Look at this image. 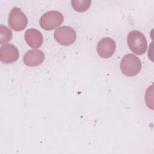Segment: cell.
<instances>
[{
  "instance_id": "1",
  "label": "cell",
  "mask_w": 154,
  "mask_h": 154,
  "mask_svg": "<svg viewBox=\"0 0 154 154\" xmlns=\"http://www.w3.org/2000/svg\"><path fill=\"white\" fill-rule=\"evenodd\" d=\"M120 66L123 74L128 76H133L137 75L140 72L141 62L137 56L129 54L122 58Z\"/></svg>"
},
{
  "instance_id": "2",
  "label": "cell",
  "mask_w": 154,
  "mask_h": 154,
  "mask_svg": "<svg viewBox=\"0 0 154 154\" xmlns=\"http://www.w3.org/2000/svg\"><path fill=\"white\" fill-rule=\"evenodd\" d=\"M127 42L130 49L137 55H143L147 50L146 38L143 34L138 31H131L128 35Z\"/></svg>"
},
{
  "instance_id": "3",
  "label": "cell",
  "mask_w": 154,
  "mask_h": 154,
  "mask_svg": "<svg viewBox=\"0 0 154 154\" xmlns=\"http://www.w3.org/2000/svg\"><path fill=\"white\" fill-rule=\"evenodd\" d=\"M63 20L64 17L61 13L58 11H49L41 16L39 23L43 29L50 31L60 26Z\"/></svg>"
},
{
  "instance_id": "4",
  "label": "cell",
  "mask_w": 154,
  "mask_h": 154,
  "mask_svg": "<svg viewBox=\"0 0 154 154\" xmlns=\"http://www.w3.org/2000/svg\"><path fill=\"white\" fill-rule=\"evenodd\" d=\"M8 25L15 31L23 30L28 24V19L26 15L17 7H13L9 13Z\"/></svg>"
},
{
  "instance_id": "5",
  "label": "cell",
  "mask_w": 154,
  "mask_h": 154,
  "mask_svg": "<svg viewBox=\"0 0 154 154\" xmlns=\"http://www.w3.org/2000/svg\"><path fill=\"white\" fill-rule=\"evenodd\" d=\"M54 38L59 44L63 46H69L76 40V34L72 28L63 26L55 31Z\"/></svg>"
},
{
  "instance_id": "6",
  "label": "cell",
  "mask_w": 154,
  "mask_h": 154,
  "mask_svg": "<svg viewBox=\"0 0 154 154\" xmlns=\"http://www.w3.org/2000/svg\"><path fill=\"white\" fill-rule=\"evenodd\" d=\"M116 43L110 37H104L97 43V52L98 55L103 58L111 57L116 51Z\"/></svg>"
},
{
  "instance_id": "7",
  "label": "cell",
  "mask_w": 154,
  "mask_h": 154,
  "mask_svg": "<svg viewBox=\"0 0 154 154\" xmlns=\"http://www.w3.org/2000/svg\"><path fill=\"white\" fill-rule=\"evenodd\" d=\"M19 51L12 44H5L0 48V60L5 64L15 62L19 58Z\"/></svg>"
},
{
  "instance_id": "8",
  "label": "cell",
  "mask_w": 154,
  "mask_h": 154,
  "mask_svg": "<svg viewBox=\"0 0 154 154\" xmlns=\"http://www.w3.org/2000/svg\"><path fill=\"white\" fill-rule=\"evenodd\" d=\"M45 60V54L38 49H31L27 51L23 57L24 64L29 67L40 65Z\"/></svg>"
},
{
  "instance_id": "9",
  "label": "cell",
  "mask_w": 154,
  "mask_h": 154,
  "mask_svg": "<svg viewBox=\"0 0 154 154\" xmlns=\"http://www.w3.org/2000/svg\"><path fill=\"white\" fill-rule=\"evenodd\" d=\"M24 37L26 43L32 48H38L43 43V35L36 29L29 28L27 29Z\"/></svg>"
},
{
  "instance_id": "10",
  "label": "cell",
  "mask_w": 154,
  "mask_h": 154,
  "mask_svg": "<svg viewBox=\"0 0 154 154\" xmlns=\"http://www.w3.org/2000/svg\"><path fill=\"white\" fill-rule=\"evenodd\" d=\"M72 7L78 12H84L88 9L90 6V0H72L71 1Z\"/></svg>"
},
{
  "instance_id": "11",
  "label": "cell",
  "mask_w": 154,
  "mask_h": 154,
  "mask_svg": "<svg viewBox=\"0 0 154 154\" xmlns=\"http://www.w3.org/2000/svg\"><path fill=\"white\" fill-rule=\"evenodd\" d=\"M13 33L11 29L5 25L0 26V44L6 43L12 38Z\"/></svg>"
}]
</instances>
